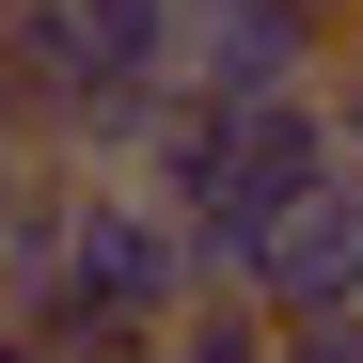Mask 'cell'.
<instances>
[{
	"instance_id": "obj_10",
	"label": "cell",
	"mask_w": 363,
	"mask_h": 363,
	"mask_svg": "<svg viewBox=\"0 0 363 363\" xmlns=\"http://www.w3.org/2000/svg\"><path fill=\"white\" fill-rule=\"evenodd\" d=\"M0 363H48V347H32V332H16V316H0Z\"/></svg>"
},
{
	"instance_id": "obj_4",
	"label": "cell",
	"mask_w": 363,
	"mask_h": 363,
	"mask_svg": "<svg viewBox=\"0 0 363 363\" xmlns=\"http://www.w3.org/2000/svg\"><path fill=\"white\" fill-rule=\"evenodd\" d=\"M64 190H79V174H48V158L0 190V316H32V300L64 284Z\"/></svg>"
},
{
	"instance_id": "obj_8",
	"label": "cell",
	"mask_w": 363,
	"mask_h": 363,
	"mask_svg": "<svg viewBox=\"0 0 363 363\" xmlns=\"http://www.w3.org/2000/svg\"><path fill=\"white\" fill-rule=\"evenodd\" d=\"M316 127H332V158H363V16L332 32V64H316Z\"/></svg>"
},
{
	"instance_id": "obj_11",
	"label": "cell",
	"mask_w": 363,
	"mask_h": 363,
	"mask_svg": "<svg viewBox=\"0 0 363 363\" xmlns=\"http://www.w3.org/2000/svg\"><path fill=\"white\" fill-rule=\"evenodd\" d=\"M16 174H32V158H0V190H16Z\"/></svg>"
},
{
	"instance_id": "obj_5",
	"label": "cell",
	"mask_w": 363,
	"mask_h": 363,
	"mask_svg": "<svg viewBox=\"0 0 363 363\" xmlns=\"http://www.w3.org/2000/svg\"><path fill=\"white\" fill-rule=\"evenodd\" d=\"M64 32H79V64H95V79L174 95V0H64Z\"/></svg>"
},
{
	"instance_id": "obj_6",
	"label": "cell",
	"mask_w": 363,
	"mask_h": 363,
	"mask_svg": "<svg viewBox=\"0 0 363 363\" xmlns=\"http://www.w3.org/2000/svg\"><path fill=\"white\" fill-rule=\"evenodd\" d=\"M158 363H284V316L237 300V284H206L190 316H158Z\"/></svg>"
},
{
	"instance_id": "obj_3",
	"label": "cell",
	"mask_w": 363,
	"mask_h": 363,
	"mask_svg": "<svg viewBox=\"0 0 363 363\" xmlns=\"http://www.w3.org/2000/svg\"><path fill=\"white\" fill-rule=\"evenodd\" d=\"M237 300H269V316H363V158H332L316 190H284V221L253 237V269H237Z\"/></svg>"
},
{
	"instance_id": "obj_9",
	"label": "cell",
	"mask_w": 363,
	"mask_h": 363,
	"mask_svg": "<svg viewBox=\"0 0 363 363\" xmlns=\"http://www.w3.org/2000/svg\"><path fill=\"white\" fill-rule=\"evenodd\" d=\"M284 363H363V316H300V332H284Z\"/></svg>"
},
{
	"instance_id": "obj_2",
	"label": "cell",
	"mask_w": 363,
	"mask_h": 363,
	"mask_svg": "<svg viewBox=\"0 0 363 363\" xmlns=\"http://www.w3.org/2000/svg\"><path fill=\"white\" fill-rule=\"evenodd\" d=\"M363 0H174V95H316Z\"/></svg>"
},
{
	"instance_id": "obj_12",
	"label": "cell",
	"mask_w": 363,
	"mask_h": 363,
	"mask_svg": "<svg viewBox=\"0 0 363 363\" xmlns=\"http://www.w3.org/2000/svg\"><path fill=\"white\" fill-rule=\"evenodd\" d=\"M0 16H16V0H0Z\"/></svg>"
},
{
	"instance_id": "obj_1",
	"label": "cell",
	"mask_w": 363,
	"mask_h": 363,
	"mask_svg": "<svg viewBox=\"0 0 363 363\" xmlns=\"http://www.w3.org/2000/svg\"><path fill=\"white\" fill-rule=\"evenodd\" d=\"M48 300H95V316H190L206 269H190V221H174L158 190H127V174H79L64 190V284Z\"/></svg>"
},
{
	"instance_id": "obj_7",
	"label": "cell",
	"mask_w": 363,
	"mask_h": 363,
	"mask_svg": "<svg viewBox=\"0 0 363 363\" xmlns=\"http://www.w3.org/2000/svg\"><path fill=\"white\" fill-rule=\"evenodd\" d=\"M48 363H158V332L143 316H95V300H32V316H16Z\"/></svg>"
}]
</instances>
